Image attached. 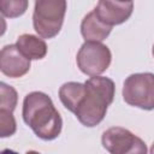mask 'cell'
Instances as JSON below:
<instances>
[{
  "instance_id": "obj_9",
  "label": "cell",
  "mask_w": 154,
  "mask_h": 154,
  "mask_svg": "<svg viewBox=\"0 0 154 154\" xmlns=\"http://www.w3.org/2000/svg\"><path fill=\"white\" fill-rule=\"evenodd\" d=\"M112 31V26L102 23L94 10L89 12L81 23V34L85 41H99L102 42Z\"/></svg>"
},
{
  "instance_id": "obj_10",
  "label": "cell",
  "mask_w": 154,
  "mask_h": 154,
  "mask_svg": "<svg viewBox=\"0 0 154 154\" xmlns=\"http://www.w3.org/2000/svg\"><path fill=\"white\" fill-rule=\"evenodd\" d=\"M19 51L30 60H38L46 57L47 45L45 40L31 34H23L16 42Z\"/></svg>"
},
{
  "instance_id": "obj_17",
  "label": "cell",
  "mask_w": 154,
  "mask_h": 154,
  "mask_svg": "<svg viewBox=\"0 0 154 154\" xmlns=\"http://www.w3.org/2000/svg\"><path fill=\"white\" fill-rule=\"evenodd\" d=\"M119 1H132V0H119Z\"/></svg>"
},
{
  "instance_id": "obj_8",
  "label": "cell",
  "mask_w": 154,
  "mask_h": 154,
  "mask_svg": "<svg viewBox=\"0 0 154 154\" xmlns=\"http://www.w3.org/2000/svg\"><path fill=\"white\" fill-rule=\"evenodd\" d=\"M31 66V60L26 58L17 45H7L0 52V70L10 78L24 76Z\"/></svg>"
},
{
  "instance_id": "obj_12",
  "label": "cell",
  "mask_w": 154,
  "mask_h": 154,
  "mask_svg": "<svg viewBox=\"0 0 154 154\" xmlns=\"http://www.w3.org/2000/svg\"><path fill=\"white\" fill-rule=\"evenodd\" d=\"M29 6V0H0L1 14L6 18L23 16Z\"/></svg>"
},
{
  "instance_id": "obj_3",
  "label": "cell",
  "mask_w": 154,
  "mask_h": 154,
  "mask_svg": "<svg viewBox=\"0 0 154 154\" xmlns=\"http://www.w3.org/2000/svg\"><path fill=\"white\" fill-rule=\"evenodd\" d=\"M66 8V0H35L32 25L40 37L52 38L60 32Z\"/></svg>"
},
{
  "instance_id": "obj_6",
  "label": "cell",
  "mask_w": 154,
  "mask_h": 154,
  "mask_svg": "<svg viewBox=\"0 0 154 154\" xmlns=\"http://www.w3.org/2000/svg\"><path fill=\"white\" fill-rule=\"evenodd\" d=\"M101 143L103 148L111 154L147 153L146 143L131 131L120 126H113L103 131Z\"/></svg>"
},
{
  "instance_id": "obj_16",
  "label": "cell",
  "mask_w": 154,
  "mask_h": 154,
  "mask_svg": "<svg viewBox=\"0 0 154 154\" xmlns=\"http://www.w3.org/2000/svg\"><path fill=\"white\" fill-rule=\"evenodd\" d=\"M152 53H153V57H154V45H153V49H152Z\"/></svg>"
},
{
  "instance_id": "obj_4",
  "label": "cell",
  "mask_w": 154,
  "mask_h": 154,
  "mask_svg": "<svg viewBox=\"0 0 154 154\" xmlns=\"http://www.w3.org/2000/svg\"><path fill=\"white\" fill-rule=\"evenodd\" d=\"M122 93L128 105L144 111L154 109V73L141 72L128 76Z\"/></svg>"
},
{
  "instance_id": "obj_11",
  "label": "cell",
  "mask_w": 154,
  "mask_h": 154,
  "mask_svg": "<svg viewBox=\"0 0 154 154\" xmlns=\"http://www.w3.org/2000/svg\"><path fill=\"white\" fill-rule=\"evenodd\" d=\"M85 90V84L79 82H66L59 89V99L64 107L75 113Z\"/></svg>"
},
{
  "instance_id": "obj_7",
  "label": "cell",
  "mask_w": 154,
  "mask_h": 154,
  "mask_svg": "<svg viewBox=\"0 0 154 154\" xmlns=\"http://www.w3.org/2000/svg\"><path fill=\"white\" fill-rule=\"evenodd\" d=\"M134 11L132 1H119V0H99L94 12L97 18L109 25H119L126 22Z\"/></svg>"
},
{
  "instance_id": "obj_15",
  "label": "cell",
  "mask_w": 154,
  "mask_h": 154,
  "mask_svg": "<svg viewBox=\"0 0 154 154\" xmlns=\"http://www.w3.org/2000/svg\"><path fill=\"white\" fill-rule=\"evenodd\" d=\"M150 153L154 154V143H153V146H152V148H150Z\"/></svg>"
},
{
  "instance_id": "obj_5",
  "label": "cell",
  "mask_w": 154,
  "mask_h": 154,
  "mask_svg": "<svg viewBox=\"0 0 154 154\" xmlns=\"http://www.w3.org/2000/svg\"><path fill=\"white\" fill-rule=\"evenodd\" d=\"M109 48L99 41H85L76 57L78 69L87 76H100L111 65Z\"/></svg>"
},
{
  "instance_id": "obj_14",
  "label": "cell",
  "mask_w": 154,
  "mask_h": 154,
  "mask_svg": "<svg viewBox=\"0 0 154 154\" xmlns=\"http://www.w3.org/2000/svg\"><path fill=\"white\" fill-rule=\"evenodd\" d=\"M17 130L16 119L11 111L0 108V136L2 138L12 136Z\"/></svg>"
},
{
  "instance_id": "obj_2",
  "label": "cell",
  "mask_w": 154,
  "mask_h": 154,
  "mask_svg": "<svg viewBox=\"0 0 154 154\" xmlns=\"http://www.w3.org/2000/svg\"><path fill=\"white\" fill-rule=\"evenodd\" d=\"M85 90L79 101L75 116L84 126L93 128L99 125L113 102L116 85L108 77L93 76L84 82Z\"/></svg>"
},
{
  "instance_id": "obj_1",
  "label": "cell",
  "mask_w": 154,
  "mask_h": 154,
  "mask_svg": "<svg viewBox=\"0 0 154 154\" xmlns=\"http://www.w3.org/2000/svg\"><path fill=\"white\" fill-rule=\"evenodd\" d=\"M22 116L24 123L43 141H52L61 132L63 119L52 99L42 91H31L25 95Z\"/></svg>"
},
{
  "instance_id": "obj_13",
  "label": "cell",
  "mask_w": 154,
  "mask_h": 154,
  "mask_svg": "<svg viewBox=\"0 0 154 154\" xmlns=\"http://www.w3.org/2000/svg\"><path fill=\"white\" fill-rule=\"evenodd\" d=\"M18 101L17 91L13 87L1 82L0 83V108L13 112Z\"/></svg>"
}]
</instances>
